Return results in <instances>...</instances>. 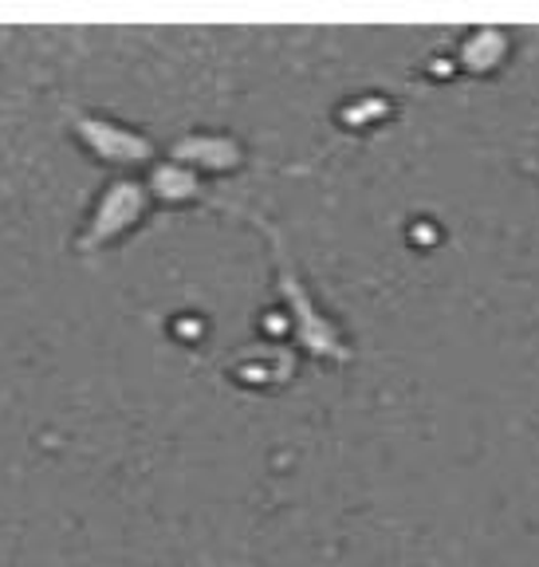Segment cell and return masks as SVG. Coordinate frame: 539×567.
Returning a JSON list of instances; mask_svg holds the SVG:
<instances>
[{"mask_svg":"<svg viewBox=\"0 0 539 567\" xmlns=\"http://www.w3.org/2000/svg\"><path fill=\"white\" fill-rule=\"evenodd\" d=\"M390 106L379 95H359L339 111V123L351 126V131H366V126H379V118L386 115Z\"/></svg>","mask_w":539,"mask_h":567,"instance_id":"cell-8","label":"cell"},{"mask_svg":"<svg viewBox=\"0 0 539 567\" xmlns=\"http://www.w3.org/2000/svg\"><path fill=\"white\" fill-rule=\"evenodd\" d=\"M166 158L182 162L201 177H229L248 166V146L240 134L232 131H213V126H194L182 131L166 146Z\"/></svg>","mask_w":539,"mask_h":567,"instance_id":"cell-4","label":"cell"},{"mask_svg":"<svg viewBox=\"0 0 539 567\" xmlns=\"http://www.w3.org/2000/svg\"><path fill=\"white\" fill-rule=\"evenodd\" d=\"M68 131L80 151L111 174H146L158 162V142L151 134L106 111H71Z\"/></svg>","mask_w":539,"mask_h":567,"instance_id":"cell-3","label":"cell"},{"mask_svg":"<svg viewBox=\"0 0 539 567\" xmlns=\"http://www.w3.org/2000/svg\"><path fill=\"white\" fill-rule=\"evenodd\" d=\"M154 213L151 189L142 182V174H111L103 186L95 189L87 213H83L80 229L71 237L75 257H95L103 248L118 245V240L134 237Z\"/></svg>","mask_w":539,"mask_h":567,"instance_id":"cell-2","label":"cell"},{"mask_svg":"<svg viewBox=\"0 0 539 567\" xmlns=\"http://www.w3.org/2000/svg\"><path fill=\"white\" fill-rule=\"evenodd\" d=\"M237 213L240 217H252V225H257V229L268 237V245H272L276 292H280V311L288 316V328H292L296 347H300L303 354H311V359H323V363H346V359L354 354L351 343H346L343 328H339L328 311L319 308L311 288L303 284L300 268H296L292 252H288L283 233L276 229L268 217H260V213H252V209H237Z\"/></svg>","mask_w":539,"mask_h":567,"instance_id":"cell-1","label":"cell"},{"mask_svg":"<svg viewBox=\"0 0 539 567\" xmlns=\"http://www.w3.org/2000/svg\"><path fill=\"white\" fill-rule=\"evenodd\" d=\"M508 52H512V40H508L500 28H477L460 40V71H469V75H496V71L505 68Z\"/></svg>","mask_w":539,"mask_h":567,"instance_id":"cell-7","label":"cell"},{"mask_svg":"<svg viewBox=\"0 0 539 567\" xmlns=\"http://www.w3.org/2000/svg\"><path fill=\"white\" fill-rule=\"evenodd\" d=\"M174 336L186 339V343H197L205 336V319L194 316V311H177L174 316Z\"/></svg>","mask_w":539,"mask_h":567,"instance_id":"cell-9","label":"cell"},{"mask_svg":"<svg viewBox=\"0 0 539 567\" xmlns=\"http://www.w3.org/2000/svg\"><path fill=\"white\" fill-rule=\"evenodd\" d=\"M296 371V354L280 343H257L245 354H237L229 367V374L240 386H280Z\"/></svg>","mask_w":539,"mask_h":567,"instance_id":"cell-6","label":"cell"},{"mask_svg":"<svg viewBox=\"0 0 539 567\" xmlns=\"http://www.w3.org/2000/svg\"><path fill=\"white\" fill-rule=\"evenodd\" d=\"M142 182L151 189L154 209H194L205 202V177L174 158H158L142 174Z\"/></svg>","mask_w":539,"mask_h":567,"instance_id":"cell-5","label":"cell"}]
</instances>
